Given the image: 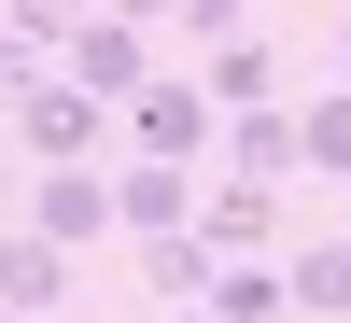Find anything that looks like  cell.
<instances>
[{
    "label": "cell",
    "mask_w": 351,
    "mask_h": 323,
    "mask_svg": "<svg viewBox=\"0 0 351 323\" xmlns=\"http://www.w3.org/2000/svg\"><path fill=\"white\" fill-rule=\"evenodd\" d=\"M127 155H141V169H183V183H197V155H211V99H197L183 71H155V84L127 99Z\"/></svg>",
    "instance_id": "3957f363"
},
{
    "label": "cell",
    "mask_w": 351,
    "mask_h": 323,
    "mask_svg": "<svg viewBox=\"0 0 351 323\" xmlns=\"http://www.w3.org/2000/svg\"><path fill=\"white\" fill-rule=\"evenodd\" d=\"M183 225H197V183H183V169H112V239H183Z\"/></svg>",
    "instance_id": "8992f818"
},
{
    "label": "cell",
    "mask_w": 351,
    "mask_h": 323,
    "mask_svg": "<svg viewBox=\"0 0 351 323\" xmlns=\"http://www.w3.org/2000/svg\"><path fill=\"white\" fill-rule=\"evenodd\" d=\"M0 211H14V155H0Z\"/></svg>",
    "instance_id": "5bb4252c"
},
{
    "label": "cell",
    "mask_w": 351,
    "mask_h": 323,
    "mask_svg": "<svg viewBox=\"0 0 351 323\" xmlns=\"http://www.w3.org/2000/svg\"><path fill=\"white\" fill-rule=\"evenodd\" d=\"M337 99H351V14H337Z\"/></svg>",
    "instance_id": "4fadbf2b"
},
{
    "label": "cell",
    "mask_w": 351,
    "mask_h": 323,
    "mask_svg": "<svg viewBox=\"0 0 351 323\" xmlns=\"http://www.w3.org/2000/svg\"><path fill=\"white\" fill-rule=\"evenodd\" d=\"M99 141H112V112H99V99H71L56 71L14 99V155H28V169H99Z\"/></svg>",
    "instance_id": "277c9868"
},
{
    "label": "cell",
    "mask_w": 351,
    "mask_h": 323,
    "mask_svg": "<svg viewBox=\"0 0 351 323\" xmlns=\"http://www.w3.org/2000/svg\"><path fill=\"white\" fill-rule=\"evenodd\" d=\"M197 99H211V127H239V112H281V43L267 28H225V43H197Z\"/></svg>",
    "instance_id": "7a4b0ae2"
},
{
    "label": "cell",
    "mask_w": 351,
    "mask_h": 323,
    "mask_svg": "<svg viewBox=\"0 0 351 323\" xmlns=\"http://www.w3.org/2000/svg\"><path fill=\"white\" fill-rule=\"evenodd\" d=\"M183 323H211V309H183Z\"/></svg>",
    "instance_id": "9a60e30c"
},
{
    "label": "cell",
    "mask_w": 351,
    "mask_h": 323,
    "mask_svg": "<svg viewBox=\"0 0 351 323\" xmlns=\"http://www.w3.org/2000/svg\"><path fill=\"white\" fill-rule=\"evenodd\" d=\"M211 155H225V183L281 197V183H295V112H239V127H211Z\"/></svg>",
    "instance_id": "52a82bcc"
},
{
    "label": "cell",
    "mask_w": 351,
    "mask_h": 323,
    "mask_svg": "<svg viewBox=\"0 0 351 323\" xmlns=\"http://www.w3.org/2000/svg\"><path fill=\"white\" fill-rule=\"evenodd\" d=\"M28 239H43V253L112 239V169H43V183H28Z\"/></svg>",
    "instance_id": "5b68a950"
},
{
    "label": "cell",
    "mask_w": 351,
    "mask_h": 323,
    "mask_svg": "<svg viewBox=\"0 0 351 323\" xmlns=\"http://www.w3.org/2000/svg\"><path fill=\"white\" fill-rule=\"evenodd\" d=\"M141 296H169V309H197V296H211V253H197V225H183V239H141Z\"/></svg>",
    "instance_id": "30bf717a"
},
{
    "label": "cell",
    "mask_w": 351,
    "mask_h": 323,
    "mask_svg": "<svg viewBox=\"0 0 351 323\" xmlns=\"http://www.w3.org/2000/svg\"><path fill=\"white\" fill-rule=\"evenodd\" d=\"M56 84L99 99V112H127L141 84H155V0H141V14H71L56 28Z\"/></svg>",
    "instance_id": "6da1fadb"
},
{
    "label": "cell",
    "mask_w": 351,
    "mask_h": 323,
    "mask_svg": "<svg viewBox=\"0 0 351 323\" xmlns=\"http://www.w3.org/2000/svg\"><path fill=\"white\" fill-rule=\"evenodd\" d=\"M281 309L295 323H351V239H309L295 267H281Z\"/></svg>",
    "instance_id": "ba28073f"
},
{
    "label": "cell",
    "mask_w": 351,
    "mask_h": 323,
    "mask_svg": "<svg viewBox=\"0 0 351 323\" xmlns=\"http://www.w3.org/2000/svg\"><path fill=\"white\" fill-rule=\"evenodd\" d=\"M0 323H14V309H0Z\"/></svg>",
    "instance_id": "2e32d148"
},
{
    "label": "cell",
    "mask_w": 351,
    "mask_h": 323,
    "mask_svg": "<svg viewBox=\"0 0 351 323\" xmlns=\"http://www.w3.org/2000/svg\"><path fill=\"white\" fill-rule=\"evenodd\" d=\"M56 296H71V253H43V239H28V225H14V239H0V309H56Z\"/></svg>",
    "instance_id": "9c48e42d"
},
{
    "label": "cell",
    "mask_w": 351,
    "mask_h": 323,
    "mask_svg": "<svg viewBox=\"0 0 351 323\" xmlns=\"http://www.w3.org/2000/svg\"><path fill=\"white\" fill-rule=\"evenodd\" d=\"M197 309H211V323H295V309H281V267H211Z\"/></svg>",
    "instance_id": "8fae6325"
},
{
    "label": "cell",
    "mask_w": 351,
    "mask_h": 323,
    "mask_svg": "<svg viewBox=\"0 0 351 323\" xmlns=\"http://www.w3.org/2000/svg\"><path fill=\"white\" fill-rule=\"evenodd\" d=\"M295 169H337L351 183V99H309L295 112Z\"/></svg>",
    "instance_id": "7c38bea8"
},
{
    "label": "cell",
    "mask_w": 351,
    "mask_h": 323,
    "mask_svg": "<svg viewBox=\"0 0 351 323\" xmlns=\"http://www.w3.org/2000/svg\"><path fill=\"white\" fill-rule=\"evenodd\" d=\"M337 239H351V225H337Z\"/></svg>",
    "instance_id": "e0dca14e"
}]
</instances>
